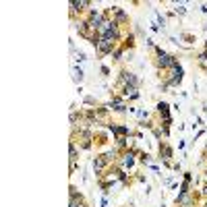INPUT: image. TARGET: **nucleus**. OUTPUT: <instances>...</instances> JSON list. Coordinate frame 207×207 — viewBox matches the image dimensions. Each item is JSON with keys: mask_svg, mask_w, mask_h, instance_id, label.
Masks as SVG:
<instances>
[{"mask_svg": "<svg viewBox=\"0 0 207 207\" xmlns=\"http://www.w3.org/2000/svg\"><path fill=\"white\" fill-rule=\"evenodd\" d=\"M162 64H172V58H170V56H164V58H162Z\"/></svg>", "mask_w": 207, "mask_h": 207, "instance_id": "f257e3e1", "label": "nucleus"}]
</instances>
